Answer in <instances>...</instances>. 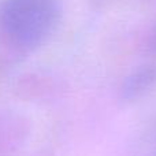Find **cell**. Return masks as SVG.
<instances>
[{
    "mask_svg": "<svg viewBox=\"0 0 156 156\" xmlns=\"http://www.w3.org/2000/svg\"><path fill=\"white\" fill-rule=\"evenodd\" d=\"M59 12L58 0H4L2 27L15 45L33 49L54 32Z\"/></svg>",
    "mask_w": 156,
    "mask_h": 156,
    "instance_id": "1",
    "label": "cell"
},
{
    "mask_svg": "<svg viewBox=\"0 0 156 156\" xmlns=\"http://www.w3.org/2000/svg\"><path fill=\"white\" fill-rule=\"evenodd\" d=\"M156 80V70L152 67H143L134 71L125 80L123 88H122V96L123 99L134 100L143 96L147 90L152 86Z\"/></svg>",
    "mask_w": 156,
    "mask_h": 156,
    "instance_id": "2",
    "label": "cell"
}]
</instances>
